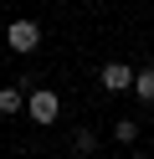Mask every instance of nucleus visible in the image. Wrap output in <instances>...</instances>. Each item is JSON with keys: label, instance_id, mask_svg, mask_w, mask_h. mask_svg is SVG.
<instances>
[{"label": "nucleus", "instance_id": "obj_1", "mask_svg": "<svg viewBox=\"0 0 154 159\" xmlns=\"http://www.w3.org/2000/svg\"><path fill=\"white\" fill-rule=\"evenodd\" d=\"M26 108H31V123H57L62 98L51 93V87H36V93H26Z\"/></svg>", "mask_w": 154, "mask_h": 159}, {"label": "nucleus", "instance_id": "obj_2", "mask_svg": "<svg viewBox=\"0 0 154 159\" xmlns=\"http://www.w3.org/2000/svg\"><path fill=\"white\" fill-rule=\"evenodd\" d=\"M5 46H10V52H21V57H26V52H36V46H41V26H36V21H16Z\"/></svg>", "mask_w": 154, "mask_h": 159}, {"label": "nucleus", "instance_id": "obj_3", "mask_svg": "<svg viewBox=\"0 0 154 159\" xmlns=\"http://www.w3.org/2000/svg\"><path fill=\"white\" fill-rule=\"evenodd\" d=\"M98 82L108 87V93H128V82H133V67H128V62H108V67L98 72Z\"/></svg>", "mask_w": 154, "mask_h": 159}, {"label": "nucleus", "instance_id": "obj_4", "mask_svg": "<svg viewBox=\"0 0 154 159\" xmlns=\"http://www.w3.org/2000/svg\"><path fill=\"white\" fill-rule=\"evenodd\" d=\"M128 93H139L144 103H154V67H144V72H133V82H128Z\"/></svg>", "mask_w": 154, "mask_h": 159}, {"label": "nucleus", "instance_id": "obj_5", "mask_svg": "<svg viewBox=\"0 0 154 159\" xmlns=\"http://www.w3.org/2000/svg\"><path fill=\"white\" fill-rule=\"evenodd\" d=\"M21 108H26V93H21V87H0V113H21Z\"/></svg>", "mask_w": 154, "mask_h": 159}, {"label": "nucleus", "instance_id": "obj_6", "mask_svg": "<svg viewBox=\"0 0 154 159\" xmlns=\"http://www.w3.org/2000/svg\"><path fill=\"white\" fill-rule=\"evenodd\" d=\"M113 139L133 144V139H139V123H133V118H118V123H113Z\"/></svg>", "mask_w": 154, "mask_h": 159}, {"label": "nucleus", "instance_id": "obj_7", "mask_svg": "<svg viewBox=\"0 0 154 159\" xmlns=\"http://www.w3.org/2000/svg\"><path fill=\"white\" fill-rule=\"evenodd\" d=\"M72 144H77V154L87 159V154H92V144H98V134H92V128H77V134H72Z\"/></svg>", "mask_w": 154, "mask_h": 159}, {"label": "nucleus", "instance_id": "obj_8", "mask_svg": "<svg viewBox=\"0 0 154 159\" xmlns=\"http://www.w3.org/2000/svg\"><path fill=\"white\" fill-rule=\"evenodd\" d=\"M128 159H149V154H128Z\"/></svg>", "mask_w": 154, "mask_h": 159}, {"label": "nucleus", "instance_id": "obj_9", "mask_svg": "<svg viewBox=\"0 0 154 159\" xmlns=\"http://www.w3.org/2000/svg\"><path fill=\"white\" fill-rule=\"evenodd\" d=\"M87 159H92V154H87Z\"/></svg>", "mask_w": 154, "mask_h": 159}]
</instances>
